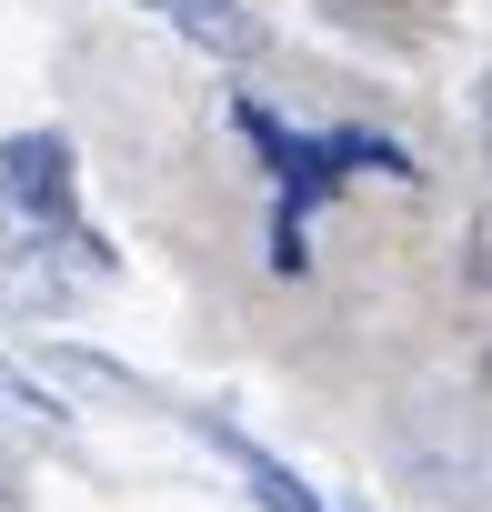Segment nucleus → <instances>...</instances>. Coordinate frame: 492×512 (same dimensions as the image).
<instances>
[{
  "instance_id": "nucleus-1",
  "label": "nucleus",
  "mask_w": 492,
  "mask_h": 512,
  "mask_svg": "<svg viewBox=\"0 0 492 512\" xmlns=\"http://www.w3.org/2000/svg\"><path fill=\"white\" fill-rule=\"evenodd\" d=\"M0 211H21L41 231H71V251L101 262V231L81 221V171H71L61 131H11V141H0Z\"/></svg>"
},
{
  "instance_id": "nucleus-3",
  "label": "nucleus",
  "mask_w": 492,
  "mask_h": 512,
  "mask_svg": "<svg viewBox=\"0 0 492 512\" xmlns=\"http://www.w3.org/2000/svg\"><path fill=\"white\" fill-rule=\"evenodd\" d=\"M141 11H161L191 51H211V61H252L262 51V21H252V0H141Z\"/></svg>"
},
{
  "instance_id": "nucleus-4",
  "label": "nucleus",
  "mask_w": 492,
  "mask_h": 512,
  "mask_svg": "<svg viewBox=\"0 0 492 512\" xmlns=\"http://www.w3.org/2000/svg\"><path fill=\"white\" fill-rule=\"evenodd\" d=\"M0 412H11V422H61L71 402H61V392H41L21 362H0Z\"/></svg>"
},
{
  "instance_id": "nucleus-2",
  "label": "nucleus",
  "mask_w": 492,
  "mask_h": 512,
  "mask_svg": "<svg viewBox=\"0 0 492 512\" xmlns=\"http://www.w3.org/2000/svg\"><path fill=\"white\" fill-rule=\"evenodd\" d=\"M191 432H201V442H221V452L241 462V482H252V502H262V512H332V502H322V492H312L282 452H262L252 432H231L221 412H191Z\"/></svg>"
},
{
  "instance_id": "nucleus-6",
  "label": "nucleus",
  "mask_w": 492,
  "mask_h": 512,
  "mask_svg": "<svg viewBox=\"0 0 492 512\" xmlns=\"http://www.w3.org/2000/svg\"><path fill=\"white\" fill-rule=\"evenodd\" d=\"M0 231H11V211H0Z\"/></svg>"
},
{
  "instance_id": "nucleus-5",
  "label": "nucleus",
  "mask_w": 492,
  "mask_h": 512,
  "mask_svg": "<svg viewBox=\"0 0 492 512\" xmlns=\"http://www.w3.org/2000/svg\"><path fill=\"white\" fill-rule=\"evenodd\" d=\"M0 502H21V462L11 452H0Z\"/></svg>"
}]
</instances>
